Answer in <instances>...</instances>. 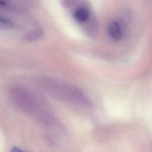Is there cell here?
Instances as JSON below:
<instances>
[{
    "label": "cell",
    "instance_id": "obj_3",
    "mask_svg": "<svg viewBox=\"0 0 152 152\" xmlns=\"http://www.w3.org/2000/svg\"><path fill=\"white\" fill-rule=\"evenodd\" d=\"M10 25L11 23L8 20H7V18H4L0 15V26L7 27L10 26Z\"/></svg>",
    "mask_w": 152,
    "mask_h": 152
},
{
    "label": "cell",
    "instance_id": "obj_2",
    "mask_svg": "<svg viewBox=\"0 0 152 152\" xmlns=\"http://www.w3.org/2000/svg\"><path fill=\"white\" fill-rule=\"evenodd\" d=\"M74 20L80 24H85L91 18L90 10L86 5L77 7L73 11Z\"/></svg>",
    "mask_w": 152,
    "mask_h": 152
},
{
    "label": "cell",
    "instance_id": "obj_4",
    "mask_svg": "<svg viewBox=\"0 0 152 152\" xmlns=\"http://www.w3.org/2000/svg\"><path fill=\"white\" fill-rule=\"evenodd\" d=\"M10 152H24V151H23L22 150L20 149L18 147H14L11 149Z\"/></svg>",
    "mask_w": 152,
    "mask_h": 152
},
{
    "label": "cell",
    "instance_id": "obj_1",
    "mask_svg": "<svg viewBox=\"0 0 152 152\" xmlns=\"http://www.w3.org/2000/svg\"><path fill=\"white\" fill-rule=\"evenodd\" d=\"M107 33L109 37L114 40H121L124 38L126 33V27L122 22L118 20L110 21L107 27Z\"/></svg>",
    "mask_w": 152,
    "mask_h": 152
}]
</instances>
